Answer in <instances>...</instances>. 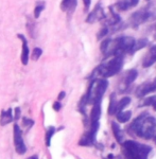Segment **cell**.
I'll list each match as a JSON object with an SVG mask.
<instances>
[{
	"mask_svg": "<svg viewBox=\"0 0 156 159\" xmlns=\"http://www.w3.org/2000/svg\"><path fill=\"white\" fill-rule=\"evenodd\" d=\"M116 43V54L115 56H123L126 53H132L135 45V38L132 36H120L115 39Z\"/></svg>",
	"mask_w": 156,
	"mask_h": 159,
	"instance_id": "obj_5",
	"label": "cell"
},
{
	"mask_svg": "<svg viewBox=\"0 0 156 159\" xmlns=\"http://www.w3.org/2000/svg\"><path fill=\"white\" fill-rule=\"evenodd\" d=\"M115 159H121V158H120V157H117V158H115Z\"/></svg>",
	"mask_w": 156,
	"mask_h": 159,
	"instance_id": "obj_38",
	"label": "cell"
},
{
	"mask_svg": "<svg viewBox=\"0 0 156 159\" xmlns=\"http://www.w3.org/2000/svg\"><path fill=\"white\" fill-rule=\"evenodd\" d=\"M46 7V2L45 1H37L34 7V13H33V16L35 19H37L40 16V13L45 10Z\"/></svg>",
	"mask_w": 156,
	"mask_h": 159,
	"instance_id": "obj_24",
	"label": "cell"
},
{
	"mask_svg": "<svg viewBox=\"0 0 156 159\" xmlns=\"http://www.w3.org/2000/svg\"><path fill=\"white\" fill-rule=\"evenodd\" d=\"M153 138H154V141H155V143H156V134L154 135V137H153Z\"/></svg>",
	"mask_w": 156,
	"mask_h": 159,
	"instance_id": "obj_37",
	"label": "cell"
},
{
	"mask_svg": "<svg viewBox=\"0 0 156 159\" xmlns=\"http://www.w3.org/2000/svg\"><path fill=\"white\" fill-rule=\"evenodd\" d=\"M27 30H28V32H29V35L32 38L36 37V25H35V24L31 19H29L27 22Z\"/></svg>",
	"mask_w": 156,
	"mask_h": 159,
	"instance_id": "obj_26",
	"label": "cell"
},
{
	"mask_svg": "<svg viewBox=\"0 0 156 159\" xmlns=\"http://www.w3.org/2000/svg\"><path fill=\"white\" fill-rule=\"evenodd\" d=\"M22 123H24L25 126H32V125L34 124V121L31 120V119H28V118H24Z\"/></svg>",
	"mask_w": 156,
	"mask_h": 159,
	"instance_id": "obj_31",
	"label": "cell"
},
{
	"mask_svg": "<svg viewBox=\"0 0 156 159\" xmlns=\"http://www.w3.org/2000/svg\"><path fill=\"white\" fill-rule=\"evenodd\" d=\"M107 33H108V28L103 27L100 31H99L98 35H97V38H98V39H101V38H103L104 36H106Z\"/></svg>",
	"mask_w": 156,
	"mask_h": 159,
	"instance_id": "obj_30",
	"label": "cell"
},
{
	"mask_svg": "<svg viewBox=\"0 0 156 159\" xmlns=\"http://www.w3.org/2000/svg\"><path fill=\"white\" fill-rule=\"evenodd\" d=\"M65 96H66V93H65V91H61V93L58 94V97H57V100H63L64 98H65Z\"/></svg>",
	"mask_w": 156,
	"mask_h": 159,
	"instance_id": "obj_35",
	"label": "cell"
},
{
	"mask_svg": "<svg viewBox=\"0 0 156 159\" xmlns=\"http://www.w3.org/2000/svg\"><path fill=\"white\" fill-rule=\"evenodd\" d=\"M147 115H149V114H148V112H142V114L139 115V116H138L136 119H134V121L131 123V125H130L129 129H127V133H129L130 135H131V136H135L138 126L140 125V123H141V121L144 120V118L147 116Z\"/></svg>",
	"mask_w": 156,
	"mask_h": 159,
	"instance_id": "obj_17",
	"label": "cell"
},
{
	"mask_svg": "<svg viewBox=\"0 0 156 159\" xmlns=\"http://www.w3.org/2000/svg\"><path fill=\"white\" fill-rule=\"evenodd\" d=\"M112 133H114V136L116 138V140L118 141L119 143H122L124 141V133L123 130L121 129L120 125L118 123H116L115 121L112 122Z\"/></svg>",
	"mask_w": 156,
	"mask_h": 159,
	"instance_id": "obj_19",
	"label": "cell"
},
{
	"mask_svg": "<svg viewBox=\"0 0 156 159\" xmlns=\"http://www.w3.org/2000/svg\"><path fill=\"white\" fill-rule=\"evenodd\" d=\"M137 75H138V71L136 69H130V70H127L119 81L120 91L123 92L126 90V89L130 87V85H131L133 82L137 79Z\"/></svg>",
	"mask_w": 156,
	"mask_h": 159,
	"instance_id": "obj_7",
	"label": "cell"
},
{
	"mask_svg": "<svg viewBox=\"0 0 156 159\" xmlns=\"http://www.w3.org/2000/svg\"><path fill=\"white\" fill-rule=\"evenodd\" d=\"M155 63H156V43L150 48L149 51L147 52V54L145 55L144 60H142V67L149 68Z\"/></svg>",
	"mask_w": 156,
	"mask_h": 159,
	"instance_id": "obj_13",
	"label": "cell"
},
{
	"mask_svg": "<svg viewBox=\"0 0 156 159\" xmlns=\"http://www.w3.org/2000/svg\"><path fill=\"white\" fill-rule=\"evenodd\" d=\"M101 117V102L94 104V107L90 112V123H98Z\"/></svg>",
	"mask_w": 156,
	"mask_h": 159,
	"instance_id": "obj_18",
	"label": "cell"
},
{
	"mask_svg": "<svg viewBox=\"0 0 156 159\" xmlns=\"http://www.w3.org/2000/svg\"><path fill=\"white\" fill-rule=\"evenodd\" d=\"M28 159H38V156L37 155H33V156H30Z\"/></svg>",
	"mask_w": 156,
	"mask_h": 159,
	"instance_id": "obj_36",
	"label": "cell"
},
{
	"mask_svg": "<svg viewBox=\"0 0 156 159\" xmlns=\"http://www.w3.org/2000/svg\"><path fill=\"white\" fill-rule=\"evenodd\" d=\"M156 90V82H145L136 89V96L138 98H144L147 94Z\"/></svg>",
	"mask_w": 156,
	"mask_h": 159,
	"instance_id": "obj_11",
	"label": "cell"
},
{
	"mask_svg": "<svg viewBox=\"0 0 156 159\" xmlns=\"http://www.w3.org/2000/svg\"><path fill=\"white\" fill-rule=\"evenodd\" d=\"M78 0H62L61 2V10L63 12H66L68 15H71L75 12Z\"/></svg>",
	"mask_w": 156,
	"mask_h": 159,
	"instance_id": "obj_16",
	"label": "cell"
},
{
	"mask_svg": "<svg viewBox=\"0 0 156 159\" xmlns=\"http://www.w3.org/2000/svg\"><path fill=\"white\" fill-rule=\"evenodd\" d=\"M155 82H156V81H155Z\"/></svg>",
	"mask_w": 156,
	"mask_h": 159,
	"instance_id": "obj_39",
	"label": "cell"
},
{
	"mask_svg": "<svg viewBox=\"0 0 156 159\" xmlns=\"http://www.w3.org/2000/svg\"><path fill=\"white\" fill-rule=\"evenodd\" d=\"M148 43H149V42H148L147 38H140V39H138V40H135V45H134V47H133V49H132L131 54H134V53L137 52L138 50L145 48V46L148 45Z\"/></svg>",
	"mask_w": 156,
	"mask_h": 159,
	"instance_id": "obj_23",
	"label": "cell"
},
{
	"mask_svg": "<svg viewBox=\"0 0 156 159\" xmlns=\"http://www.w3.org/2000/svg\"><path fill=\"white\" fill-rule=\"evenodd\" d=\"M151 16H152V13L150 11H148L147 9L139 10V11L133 13L131 15L130 20H129L130 25H131V27L137 29L139 25H144L145 22H147L148 20L151 18Z\"/></svg>",
	"mask_w": 156,
	"mask_h": 159,
	"instance_id": "obj_6",
	"label": "cell"
},
{
	"mask_svg": "<svg viewBox=\"0 0 156 159\" xmlns=\"http://www.w3.org/2000/svg\"><path fill=\"white\" fill-rule=\"evenodd\" d=\"M19 118H20V109H19V107H16V108H15V119L18 120Z\"/></svg>",
	"mask_w": 156,
	"mask_h": 159,
	"instance_id": "obj_34",
	"label": "cell"
},
{
	"mask_svg": "<svg viewBox=\"0 0 156 159\" xmlns=\"http://www.w3.org/2000/svg\"><path fill=\"white\" fill-rule=\"evenodd\" d=\"M83 2H84V7H85V11H88L91 3V0H83Z\"/></svg>",
	"mask_w": 156,
	"mask_h": 159,
	"instance_id": "obj_33",
	"label": "cell"
},
{
	"mask_svg": "<svg viewBox=\"0 0 156 159\" xmlns=\"http://www.w3.org/2000/svg\"><path fill=\"white\" fill-rule=\"evenodd\" d=\"M152 148L147 144L127 140L122 142V152L125 159H148Z\"/></svg>",
	"mask_w": 156,
	"mask_h": 159,
	"instance_id": "obj_1",
	"label": "cell"
},
{
	"mask_svg": "<svg viewBox=\"0 0 156 159\" xmlns=\"http://www.w3.org/2000/svg\"><path fill=\"white\" fill-rule=\"evenodd\" d=\"M156 100V96H153V97H150V98H147L144 100V102L141 103V106H152L153 103L155 102Z\"/></svg>",
	"mask_w": 156,
	"mask_h": 159,
	"instance_id": "obj_29",
	"label": "cell"
},
{
	"mask_svg": "<svg viewBox=\"0 0 156 159\" xmlns=\"http://www.w3.org/2000/svg\"><path fill=\"white\" fill-rule=\"evenodd\" d=\"M108 82L105 79H94L90 82V85L88 87V90L85 94V99L87 104H94L97 102H101L102 97L105 93Z\"/></svg>",
	"mask_w": 156,
	"mask_h": 159,
	"instance_id": "obj_3",
	"label": "cell"
},
{
	"mask_svg": "<svg viewBox=\"0 0 156 159\" xmlns=\"http://www.w3.org/2000/svg\"><path fill=\"white\" fill-rule=\"evenodd\" d=\"M132 117V111L131 110H122L117 114V120L120 123H126L131 119Z\"/></svg>",
	"mask_w": 156,
	"mask_h": 159,
	"instance_id": "obj_21",
	"label": "cell"
},
{
	"mask_svg": "<svg viewBox=\"0 0 156 159\" xmlns=\"http://www.w3.org/2000/svg\"><path fill=\"white\" fill-rule=\"evenodd\" d=\"M116 108H117L116 93H112L111 97H109V105H108V115L109 116L116 115Z\"/></svg>",
	"mask_w": 156,
	"mask_h": 159,
	"instance_id": "obj_22",
	"label": "cell"
},
{
	"mask_svg": "<svg viewBox=\"0 0 156 159\" xmlns=\"http://www.w3.org/2000/svg\"><path fill=\"white\" fill-rule=\"evenodd\" d=\"M96 135L94 133L88 130L87 133H85L82 138L79 141V144L82 145V147H91V145L94 144V141H96Z\"/></svg>",
	"mask_w": 156,
	"mask_h": 159,
	"instance_id": "obj_14",
	"label": "cell"
},
{
	"mask_svg": "<svg viewBox=\"0 0 156 159\" xmlns=\"http://www.w3.org/2000/svg\"><path fill=\"white\" fill-rule=\"evenodd\" d=\"M14 119L13 117V110L12 108H7V110H3L1 112V116H0V125L4 126V125L11 123Z\"/></svg>",
	"mask_w": 156,
	"mask_h": 159,
	"instance_id": "obj_20",
	"label": "cell"
},
{
	"mask_svg": "<svg viewBox=\"0 0 156 159\" xmlns=\"http://www.w3.org/2000/svg\"><path fill=\"white\" fill-rule=\"evenodd\" d=\"M14 130V144H15V150H16L17 154L19 155H24L27 151V147H25L24 139H22V133L18 124H14L13 127Z\"/></svg>",
	"mask_w": 156,
	"mask_h": 159,
	"instance_id": "obj_8",
	"label": "cell"
},
{
	"mask_svg": "<svg viewBox=\"0 0 156 159\" xmlns=\"http://www.w3.org/2000/svg\"><path fill=\"white\" fill-rule=\"evenodd\" d=\"M42 54H43V50L40 49V48L36 47L34 50H33L31 57H32V60H33V61H38V58H39L40 56H42Z\"/></svg>",
	"mask_w": 156,
	"mask_h": 159,
	"instance_id": "obj_28",
	"label": "cell"
},
{
	"mask_svg": "<svg viewBox=\"0 0 156 159\" xmlns=\"http://www.w3.org/2000/svg\"><path fill=\"white\" fill-rule=\"evenodd\" d=\"M156 130V119L154 117L147 115L144 120L140 123V125L138 126L136 130L137 137L144 138V139H151V138L154 137Z\"/></svg>",
	"mask_w": 156,
	"mask_h": 159,
	"instance_id": "obj_4",
	"label": "cell"
},
{
	"mask_svg": "<svg viewBox=\"0 0 156 159\" xmlns=\"http://www.w3.org/2000/svg\"><path fill=\"white\" fill-rule=\"evenodd\" d=\"M17 37L21 40L22 43V48H21V55H20V60H21L22 65L27 66L29 63V54H30V50H29V46H28V40L25 38V35L22 34H17Z\"/></svg>",
	"mask_w": 156,
	"mask_h": 159,
	"instance_id": "obj_12",
	"label": "cell"
},
{
	"mask_svg": "<svg viewBox=\"0 0 156 159\" xmlns=\"http://www.w3.org/2000/svg\"><path fill=\"white\" fill-rule=\"evenodd\" d=\"M55 133V129L53 126H50L47 129V132H46V145H47L48 148L50 147L51 144V138L53 137V135H54Z\"/></svg>",
	"mask_w": 156,
	"mask_h": 159,
	"instance_id": "obj_27",
	"label": "cell"
},
{
	"mask_svg": "<svg viewBox=\"0 0 156 159\" xmlns=\"http://www.w3.org/2000/svg\"><path fill=\"white\" fill-rule=\"evenodd\" d=\"M123 56H112V58L107 61L106 63L99 65L98 67L94 69V71L91 74V78H94L97 74L101 75L103 79L114 76L115 74L119 73L121 71L122 66H123Z\"/></svg>",
	"mask_w": 156,
	"mask_h": 159,
	"instance_id": "obj_2",
	"label": "cell"
},
{
	"mask_svg": "<svg viewBox=\"0 0 156 159\" xmlns=\"http://www.w3.org/2000/svg\"><path fill=\"white\" fill-rule=\"evenodd\" d=\"M104 18H106V15L103 11V7H101V3H97L94 9L88 14L87 18H86V22L87 24H93L94 21L102 20Z\"/></svg>",
	"mask_w": 156,
	"mask_h": 159,
	"instance_id": "obj_10",
	"label": "cell"
},
{
	"mask_svg": "<svg viewBox=\"0 0 156 159\" xmlns=\"http://www.w3.org/2000/svg\"><path fill=\"white\" fill-rule=\"evenodd\" d=\"M100 50L102 54L105 56V57L115 56V54H116V43H115V39H112V38L104 39L101 43Z\"/></svg>",
	"mask_w": 156,
	"mask_h": 159,
	"instance_id": "obj_9",
	"label": "cell"
},
{
	"mask_svg": "<svg viewBox=\"0 0 156 159\" xmlns=\"http://www.w3.org/2000/svg\"><path fill=\"white\" fill-rule=\"evenodd\" d=\"M138 3H139V0H119L116 3V9L119 11H127L136 7Z\"/></svg>",
	"mask_w": 156,
	"mask_h": 159,
	"instance_id": "obj_15",
	"label": "cell"
},
{
	"mask_svg": "<svg viewBox=\"0 0 156 159\" xmlns=\"http://www.w3.org/2000/svg\"><path fill=\"white\" fill-rule=\"evenodd\" d=\"M130 103H131V98H129V97H124V98H122L119 102H117L116 114H118V112L122 111L124 107H126Z\"/></svg>",
	"mask_w": 156,
	"mask_h": 159,
	"instance_id": "obj_25",
	"label": "cell"
},
{
	"mask_svg": "<svg viewBox=\"0 0 156 159\" xmlns=\"http://www.w3.org/2000/svg\"><path fill=\"white\" fill-rule=\"evenodd\" d=\"M61 108H62V104H61L60 101H56L53 103V109L55 110V111H58V110H61Z\"/></svg>",
	"mask_w": 156,
	"mask_h": 159,
	"instance_id": "obj_32",
	"label": "cell"
}]
</instances>
